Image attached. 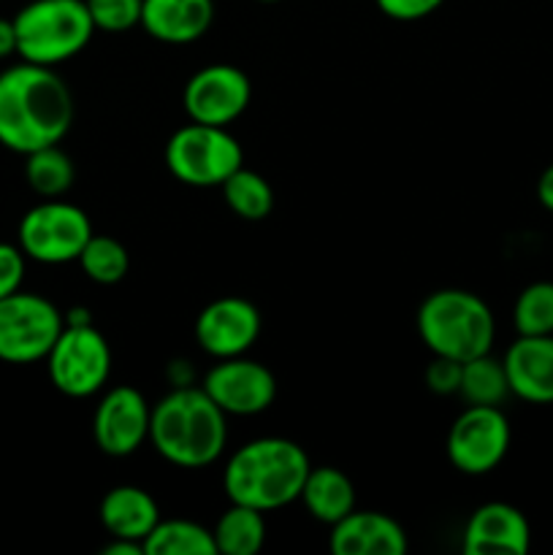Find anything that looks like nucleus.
<instances>
[{"label": "nucleus", "mask_w": 553, "mask_h": 555, "mask_svg": "<svg viewBox=\"0 0 553 555\" xmlns=\"http://www.w3.org/2000/svg\"><path fill=\"white\" fill-rule=\"evenodd\" d=\"M90 9L95 30L125 33L141 25V5L144 0H85Z\"/></svg>", "instance_id": "nucleus-28"}, {"label": "nucleus", "mask_w": 553, "mask_h": 555, "mask_svg": "<svg viewBox=\"0 0 553 555\" xmlns=\"http://www.w3.org/2000/svg\"><path fill=\"white\" fill-rule=\"evenodd\" d=\"M74 122V95L54 68L16 63L0 74V144L30 155L60 144Z\"/></svg>", "instance_id": "nucleus-1"}, {"label": "nucleus", "mask_w": 553, "mask_h": 555, "mask_svg": "<svg viewBox=\"0 0 553 555\" xmlns=\"http://www.w3.org/2000/svg\"><path fill=\"white\" fill-rule=\"evenodd\" d=\"M65 328V318L49 298L16 291L0 298V361L11 366L47 361Z\"/></svg>", "instance_id": "nucleus-8"}, {"label": "nucleus", "mask_w": 553, "mask_h": 555, "mask_svg": "<svg viewBox=\"0 0 553 555\" xmlns=\"http://www.w3.org/2000/svg\"><path fill=\"white\" fill-rule=\"evenodd\" d=\"M260 336V312L242 296H222L206 304L195 320V339L206 356L236 358L244 356Z\"/></svg>", "instance_id": "nucleus-14"}, {"label": "nucleus", "mask_w": 553, "mask_h": 555, "mask_svg": "<svg viewBox=\"0 0 553 555\" xmlns=\"http://www.w3.org/2000/svg\"><path fill=\"white\" fill-rule=\"evenodd\" d=\"M14 27L16 54L47 68L76 57L95 33L85 0H30L16 11Z\"/></svg>", "instance_id": "nucleus-5"}, {"label": "nucleus", "mask_w": 553, "mask_h": 555, "mask_svg": "<svg viewBox=\"0 0 553 555\" xmlns=\"http://www.w3.org/2000/svg\"><path fill=\"white\" fill-rule=\"evenodd\" d=\"M101 524L108 537L117 540L141 542L152 534L160 524V509L150 491L139 486H117L103 496L101 502Z\"/></svg>", "instance_id": "nucleus-19"}, {"label": "nucleus", "mask_w": 553, "mask_h": 555, "mask_svg": "<svg viewBox=\"0 0 553 555\" xmlns=\"http://www.w3.org/2000/svg\"><path fill=\"white\" fill-rule=\"evenodd\" d=\"M215 0H144L141 27L146 36L171 47H184L209 33Z\"/></svg>", "instance_id": "nucleus-18"}, {"label": "nucleus", "mask_w": 553, "mask_h": 555, "mask_svg": "<svg viewBox=\"0 0 553 555\" xmlns=\"http://www.w3.org/2000/svg\"><path fill=\"white\" fill-rule=\"evenodd\" d=\"M166 166L190 188H220L244 166V152L228 128L188 122L168 139Z\"/></svg>", "instance_id": "nucleus-6"}, {"label": "nucleus", "mask_w": 553, "mask_h": 555, "mask_svg": "<svg viewBox=\"0 0 553 555\" xmlns=\"http://www.w3.org/2000/svg\"><path fill=\"white\" fill-rule=\"evenodd\" d=\"M215 537L195 520H160L144 540V555H215Z\"/></svg>", "instance_id": "nucleus-22"}, {"label": "nucleus", "mask_w": 553, "mask_h": 555, "mask_svg": "<svg viewBox=\"0 0 553 555\" xmlns=\"http://www.w3.org/2000/svg\"><path fill=\"white\" fill-rule=\"evenodd\" d=\"M25 258L20 244L0 242V298L11 296V293L22 291V280H25Z\"/></svg>", "instance_id": "nucleus-29"}, {"label": "nucleus", "mask_w": 553, "mask_h": 555, "mask_svg": "<svg viewBox=\"0 0 553 555\" xmlns=\"http://www.w3.org/2000/svg\"><path fill=\"white\" fill-rule=\"evenodd\" d=\"M16 54V27L14 20H3L0 16V60Z\"/></svg>", "instance_id": "nucleus-32"}, {"label": "nucleus", "mask_w": 553, "mask_h": 555, "mask_svg": "<svg viewBox=\"0 0 553 555\" xmlns=\"http://www.w3.org/2000/svg\"><path fill=\"white\" fill-rule=\"evenodd\" d=\"M79 266L87 280H92L95 285H117L128 274L130 258L123 242H117L114 236H95L92 233L90 242L81 249Z\"/></svg>", "instance_id": "nucleus-26"}, {"label": "nucleus", "mask_w": 553, "mask_h": 555, "mask_svg": "<svg viewBox=\"0 0 553 555\" xmlns=\"http://www.w3.org/2000/svg\"><path fill=\"white\" fill-rule=\"evenodd\" d=\"M228 415L204 388H177L152 404L150 442L179 469L215 464L228 442Z\"/></svg>", "instance_id": "nucleus-2"}, {"label": "nucleus", "mask_w": 553, "mask_h": 555, "mask_svg": "<svg viewBox=\"0 0 553 555\" xmlns=\"http://www.w3.org/2000/svg\"><path fill=\"white\" fill-rule=\"evenodd\" d=\"M510 439V421L499 406L466 404L450 426L448 459L461 475H488L504 461Z\"/></svg>", "instance_id": "nucleus-10"}, {"label": "nucleus", "mask_w": 553, "mask_h": 555, "mask_svg": "<svg viewBox=\"0 0 553 555\" xmlns=\"http://www.w3.org/2000/svg\"><path fill=\"white\" fill-rule=\"evenodd\" d=\"M531 529L526 515L507 502H488L466 520V555H524L529 553Z\"/></svg>", "instance_id": "nucleus-15"}, {"label": "nucleus", "mask_w": 553, "mask_h": 555, "mask_svg": "<svg viewBox=\"0 0 553 555\" xmlns=\"http://www.w3.org/2000/svg\"><path fill=\"white\" fill-rule=\"evenodd\" d=\"M417 336L432 356L466 363L491 352L497 320L480 296L445 287L432 293L417 309Z\"/></svg>", "instance_id": "nucleus-4"}, {"label": "nucleus", "mask_w": 553, "mask_h": 555, "mask_svg": "<svg viewBox=\"0 0 553 555\" xmlns=\"http://www.w3.org/2000/svg\"><path fill=\"white\" fill-rule=\"evenodd\" d=\"M201 388L226 415L249 417L269 410L276 399V379L263 363L249 358H222L206 372Z\"/></svg>", "instance_id": "nucleus-12"}, {"label": "nucleus", "mask_w": 553, "mask_h": 555, "mask_svg": "<svg viewBox=\"0 0 553 555\" xmlns=\"http://www.w3.org/2000/svg\"><path fill=\"white\" fill-rule=\"evenodd\" d=\"M220 190L228 209L236 217H242V220H263L274 209V190H271V184L260 173L249 171L244 166L233 171L220 184Z\"/></svg>", "instance_id": "nucleus-25"}, {"label": "nucleus", "mask_w": 553, "mask_h": 555, "mask_svg": "<svg viewBox=\"0 0 553 555\" xmlns=\"http://www.w3.org/2000/svg\"><path fill=\"white\" fill-rule=\"evenodd\" d=\"M329 547L334 555H401L407 534L390 515L352 509L331 526Z\"/></svg>", "instance_id": "nucleus-17"}, {"label": "nucleus", "mask_w": 553, "mask_h": 555, "mask_svg": "<svg viewBox=\"0 0 553 555\" xmlns=\"http://www.w3.org/2000/svg\"><path fill=\"white\" fill-rule=\"evenodd\" d=\"M426 385L439 396L459 393L461 385V361L453 358H439L434 356V361L426 369Z\"/></svg>", "instance_id": "nucleus-30"}, {"label": "nucleus", "mask_w": 553, "mask_h": 555, "mask_svg": "<svg viewBox=\"0 0 553 555\" xmlns=\"http://www.w3.org/2000/svg\"><path fill=\"white\" fill-rule=\"evenodd\" d=\"M92 222L85 209L63 198H43L20 222V247L30 260L47 266L79 260L90 242Z\"/></svg>", "instance_id": "nucleus-9"}, {"label": "nucleus", "mask_w": 553, "mask_h": 555, "mask_svg": "<svg viewBox=\"0 0 553 555\" xmlns=\"http://www.w3.org/2000/svg\"><path fill=\"white\" fill-rule=\"evenodd\" d=\"M513 325L518 336L553 334V282H531L520 291L513 307Z\"/></svg>", "instance_id": "nucleus-27"}, {"label": "nucleus", "mask_w": 553, "mask_h": 555, "mask_svg": "<svg viewBox=\"0 0 553 555\" xmlns=\"http://www.w3.org/2000/svg\"><path fill=\"white\" fill-rule=\"evenodd\" d=\"M502 363L510 393L529 404H553V334L518 336Z\"/></svg>", "instance_id": "nucleus-16"}, {"label": "nucleus", "mask_w": 553, "mask_h": 555, "mask_svg": "<svg viewBox=\"0 0 553 555\" xmlns=\"http://www.w3.org/2000/svg\"><path fill=\"white\" fill-rule=\"evenodd\" d=\"M217 553L222 555H255L266 542L263 513L247 504H233L220 515L211 529Z\"/></svg>", "instance_id": "nucleus-21"}, {"label": "nucleus", "mask_w": 553, "mask_h": 555, "mask_svg": "<svg viewBox=\"0 0 553 555\" xmlns=\"http://www.w3.org/2000/svg\"><path fill=\"white\" fill-rule=\"evenodd\" d=\"M374 3H377V9L383 11L388 20L417 22L426 20L428 14H434L445 0H374Z\"/></svg>", "instance_id": "nucleus-31"}, {"label": "nucleus", "mask_w": 553, "mask_h": 555, "mask_svg": "<svg viewBox=\"0 0 553 555\" xmlns=\"http://www.w3.org/2000/svg\"><path fill=\"white\" fill-rule=\"evenodd\" d=\"M25 179L30 190L41 198H63L74 188V160L57 144L25 155Z\"/></svg>", "instance_id": "nucleus-24"}, {"label": "nucleus", "mask_w": 553, "mask_h": 555, "mask_svg": "<svg viewBox=\"0 0 553 555\" xmlns=\"http://www.w3.org/2000/svg\"><path fill=\"white\" fill-rule=\"evenodd\" d=\"M507 393L510 383L507 374H504V363L499 358H491V352L461 363L459 396L466 404L499 406L507 399Z\"/></svg>", "instance_id": "nucleus-23"}, {"label": "nucleus", "mask_w": 553, "mask_h": 555, "mask_svg": "<svg viewBox=\"0 0 553 555\" xmlns=\"http://www.w3.org/2000/svg\"><path fill=\"white\" fill-rule=\"evenodd\" d=\"M537 201L542 204V209L553 211V163L537 179Z\"/></svg>", "instance_id": "nucleus-33"}, {"label": "nucleus", "mask_w": 553, "mask_h": 555, "mask_svg": "<svg viewBox=\"0 0 553 555\" xmlns=\"http://www.w3.org/2000/svg\"><path fill=\"white\" fill-rule=\"evenodd\" d=\"M101 555H144V545H141V542L117 540V537H112V542L101 547Z\"/></svg>", "instance_id": "nucleus-34"}, {"label": "nucleus", "mask_w": 553, "mask_h": 555, "mask_svg": "<svg viewBox=\"0 0 553 555\" xmlns=\"http://www.w3.org/2000/svg\"><path fill=\"white\" fill-rule=\"evenodd\" d=\"M298 499L307 513L325 526H334L356 509V488L350 477L334 466H312Z\"/></svg>", "instance_id": "nucleus-20"}, {"label": "nucleus", "mask_w": 553, "mask_h": 555, "mask_svg": "<svg viewBox=\"0 0 553 555\" xmlns=\"http://www.w3.org/2000/svg\"><path fill=\"white\" fill-rule=\"evenodd\" d=\"M260 3H276V0H260Z\"/></svg>", "instance_id": "nucleus-35"}, {"label": "nucleus", "mask_w": 553, "mask_h": 555, "mask_svg": "<svg viewBox=\"0 0 553 555\" xmlns=\"http://www.w3.org/2000/svg\"><path fill=\"white\" fill-rule=\"evenodd\" d=\"M249 98L253 85L247 74L236 65L215 63L190 76L182 92V106L190 122L228 128L247 112Z\"/></svg>", "instance_id": "nucleus-11"}, {"label": "nucleus", "mask_w": 553, "mask_h": 555, "mask_svg": "<svg viewBox=\"0 0 553 555\" xmlns=\"http://www.w3.org/2000/svg\"><path fill=\"white\" fill-rule=\"evenodd\" d=\"M152 406L141 390L119 385L103 393L92 415V439L98 450L114 459L133 455L144 442H150Z\"/></svg>", "instance_id": "nucleus-13"}, {"label": "nucleus", "mask_w": 553, "mask_h": 555, "mask_svg": "<svg viewBox=\"0 0 553 555\" xmlns=\"http://www.w3.org/2000/svg\"><path fill=\"white\" fill-rule=\"evenodd\" d=\"M47 372L54 388L68 399L95 396L112 374V347L90 323L70 320L49 350Z\"/></svg>", "instance_id": "nucleus-7"}, {"label": "nucleus", "mask_w": 553, "mask_h": 555, "mask_svg": "<svg viewBox=\"0 0 553 555\" xmlns=\"http://www.w3.org/2000/svg\"><path fill=\"white\" fill-rule=\"evenodd\" d=\"M309 455L293 439L260 437L242 444L222 469V491L228 502L271 513L301 496Z\"/></svg>", "instance_id": "nucleus-3"}]
</instances>
